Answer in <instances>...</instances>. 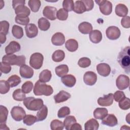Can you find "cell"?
<instances>
[{"label": "cell", "mask_w": 130, "mask_h": 130, "mask_svg": "<svg viewBox=\"0 0 130 130\" xmlns=\"http://www.w3.org/2000/svg\"><path fill=\"white\" fill-rule=\"evenodd\" d=\"M28 5L33 12H37L39 10L41 3L39 0H29L28 2Z\"/></svg>", "instance_id": "obj_38"}, {"label": "cell", "mask_w": 130, "mask_h": 130, "mask_svg": "<svg viewBox=\"0 0 130 130\" xmlns=\"http://www.w3.org/2000/svg\"><path fill=\"white\" fill-rule=\"evenodd\" d=\"M50 128L52 130H62L64 128L63 123L58 120H53L50 123Z\"/></svg>", "instance_id": "obj_39"}, {"label": "cell", "mask_w": 130, "mask_h": 130, "mask_svg": "<svg viewBox=\"0 0 130 130\" xmlns=\"http://www.w3.org/2000/svg\"><path fill=\"white\" fill-rule=\"evenodd\" d=\"M113 103V94L112 93L104 95L98 100V103L101 106H110Z\"/></svg>", "instance_id": "obj_13"}, {"label": "cell", "mask_w": 130, "mask_h": 130, "mask_svg": "<svg viewBox=\"0 0 130 130\" xmlns=\"http://www.w3.org/2000/svg\"><path fill=\"white\" fill-rule=\"evenodd\" d=\"M125 97L124 93L120 90L116 91L113 94V99L117 102H119V101H121Z\"/></svg>", "instance_id": "obj_52"}, {"label": "cell", "mask_w": 130, "mask_h": 130, "mask_svg": "<svg viewBox=\"0 0 130 130\" xmlns=\"http://www.w3.org/2000/svg\"><path fill=\"white\" fill-rule=\"evenodd\" d=\"M12 34L15 38L20 39L23 36V28L20 26L14 25L12 29Z\"/></svg>", "instance_id": "obj_34"}, {"label": "cell", "mask_w": 130, "mask_h": 130, "mask_svg": "<svg viewBox=\"0 0 130 130\" xmlns=\"http://www.w3.org/2000/svg\"><path fill=\"white\" fill-rule=\"evenodd\" d=\"M89 38L90 41L94 44L100 43L102 39V32L97 29L92 30L89 34Z\"/></svg>", "instance_id": "obj_22"}, {"label": "cell", "mask_w": 130, "mask_h": 130, "mask_svg": "<svg viewBox=\"0 0 130 130\" xmlns=\"http://www.w3.org/2000/svg\"><path fill=\"white\" fill-rule=\"evenodd\" d=\"M48 115V108L46 105H43L42 108L38 110L37 113L36 117L38 121H43L45 120Z\"/></svg>", "instance_id": "obj_28"}, {"label": "cell", "mask_w": 130, "mask_h": 130, "mask_svg": "<svg viewBox=\"0 0 130 130\" xmlns=\"http://www.w3.org/2000/svg\"><path fill=\"white\" fill-rule=\"evenodd\" d=\"M52 77L51 72L48 70H43L39 75V80L43 83L49 82Z\"/></svg>", "instance_id": "obj_31"}, {"label": "cell", "mask_w": 130, "mask_h": 130, "mask_svg": "<svg viewBox=\"0 0 130 130\" xmlns=\"http://www.w3.org/2000/svg\"><path fill=\"white\" fill-rule=\"evenodd\" d=\"M99 127V123L94 118H91L87 120L84 124V129L85 130H96Z\"/></svg>", "instance_id": "obj_25"}, {"label": "cell", "mask_w": 130, "mask_h": 130, "mask_svg": "<svg viewBox=\"0 0 130 130\" xmlns=\"http://www.w3.org/2000/svg\"><path fill=\"white\" fill-rule=\"evenodd\" d=\"M96 71L100 75L103 77H107L110 74L111 68L107 63H101L96 66Z\"/></svg>", "instance_id": "obj_14"}, {"label": "cell", "mask_w": 130, "mask_h": 130, "mask_svg": "<svg viewBox=\"0 0 130 130\" xmlns=\"http://www.w3.org/2000/svg\"><path fill=\"white\" fill-rule=\"evenodd\" d=\"M15 21L17 24L22 25H27L29 24V18L28 16L16 15L15 18Z\"/></svg>", "instance_id": "obj_42"}, {"label": "cell", "mask_w": 130, "mask_h": 130, "mask_svg": "<svg viewBox=\"0 0 130 130\" xmlns=\"http://www.w3.org/2000/svg\"><path fill=\"white\" fill-rule=\"evenodd\" d=\"M68 17V12L63 8L59 9L56 13V18L61 21H64Z\"/></svg>", "instance_id": "obj_43"}, {"label": "cell", "mask_w": 130, "mask_h": 130, "mask_svg": "<svg viewBox=\"0 0 130 130\" xmlns=\"http://www.w3.org/2000/svg\"><path fill=\"white\" fill-rule=\"evenodd\" d=\"M71 96V95L69 92L64 90H61L54 96V99L55 103H60L67 101Z\"/></svg>", "instance_id": "obj_20"}, {"label": "cell", "mask_w": 130, "mask_h": 130, "mask_svg": "<svg viewBox=\"0 0 130 130\" xmlns=\"http://www.w3.org/2000/svg\"><path fill=\"white\" fill-rule=\"evenodd\" d=\"M37 121V117L32 115H26L23 118V123L28 126H30Z\"/></svg>", "instance_id": "obj_41"}, {"label": "cell", "mask_w": 130, "mask_h": 130, "mask_svg": "<svg viewBox=\"0 0 130 130\" xmlns=\"http://www.w3.org/2000/svg\"><path fill=\"white\" fill-rule=\"evenodd\" d=\"M8 115L7 108L3 106H0V123H6Z\"/></svg>", "instance_id": "obj_40"}, {"label": "cell", "mask_w": 130, "mask_h": 130, "mask_svg": "<svg viewBox=\"0 0 130 130\" xmlns=\"http://www.w3.org/2000/svg\"><path fill=\"white\" fill-rule=\"evenodd\" d=\"M10 24L9 23L5 20L0 22V33L7 35L9 32Z\"/></svg>", "instance_id": "obj_46"}, {"label": "cell", "mask_w": 130, "mask_h": 130, "mask_svg": "<svg viewBox=\"0 0 130 130\" xmlns=\"http://www.w3.org/2000/svg\"><path fill=\"white\" fill-rule=\"evenodd\" d=\"M55 71L57 76L62 77L67 74L69 72V68L66 64H60L55 68Z\"/></svg>", "instance_id": "obj_29"}, {"label": "cell", "mask_w": 130, "mask_h": 130, "mask_svg": "<svg viewBox=\"0 0 130 130\" xmlns=\"http://www.w3.org/2000/svg\"><path fill=\"white\" fill-rule=\"evenodd\" d=\"M65 42L64 35L60 32H56L51 38V43L55 46H61Z\"/></svg>", "instance_id": "obj_18"}, {"label": "cell", "mask_w": 130, "mask_h": 130, "mask_svg": "<svg viewBox=\"0 0 130 130\" xmlns=\"http://www.w3.org/2000/svg\"><path fill=\"white\" fill-rule=\"evenodd\" d=\"M65 57V53L63 50H57L52 55V59L54 62H60Z\"/></svg>", "instance_id": "obj_33"}, {"label": "cell", "mask_w": 130, "mask_h": 130, "mask_svg": "<svg viewBox=\"0 0 130 130\" xmlns=\"http://www.w3.org/2000/svg\"><path fill=\"white\" fill-rule=\"evenodd\" d=\"M91 64V60L88 57H82L79 59L78 62V66L83 68H85L88 67Z\"/></svg>", "instance_id": "obj_47"}, {"label": "cell", "mask_w": 130, "mask_h": 130, "mask_svg": "<svg viewBox=\"0 0 130 130\" xmlns=\"http://www.w3.org/2000/svg\"><path fill=\"white\" fill-rule=\"evenodd\" d=\"M121 25L126 28H128L130 27V17L128 16L124 17L121 20Z\"/></svg>", "instance_id": "obj_53"}, {"label": "cell", "mask_w": 130, "mask_h": 130, "mask_svg": "<svg viewBox=\"0 0 130 130\" xmlns=\"http://www.w3.org/2000/svg\"><path fill=\"white\" fill-rule=\"evenodd\" d=\"M25 0H14L12 1V6L16 15L28 16L30 15V11L25 6Z\"/></svg>", "instance_id": "obj_5"}, {"label": "cell", "mask_w": 130, "mask_h": 130, "mask_svg": "<svg viewBox=\"0 0 130 130\" xmlns=\"http://www.w3.org/2000/svg\"><path fill=\"white\" fill-rule=\"evenodd\" d=\"M108 110L105 108H97L93 112V116L95 118L98 119H103L107 114Z\"/></svg>", "instance_id": "obj_27"}, {"label": "cell", "mask_w": 130, "mask_h": 130, "mask_svg": "<svg viewBox=\"0 0 130 130\" xmlns=\"http://www.w3.org/2000/svg\"><path fill=\"white\" fill-rule=\"evenodd\" d=\"M19 74L23 78H31L34 75V70L29 66L24 64L20 67Z\"/></svg>", "instance_id": "obj_15"}, {"label": "cell", "mask_w": 130, "mask_h": 130, "mask_svg": "<svg viewBox=\"0 0 130 130\" xmlns=\"http://www.w3.org/2000/svg\"><path fill=\"white\" fill-rule=\"evenodd\" d=\"M130 47L126 46L119 52L117 60L124 71L129 74L130 72Z\"/></svg>", "instance_id": "obj_1"}, {"label": "cell", "mask_w": 130, "mask_h": 130, "mask_svg": "<svg viewBox=\"0 0 130 130\" xmlns=\"http://www.w3.org/2000/svg\"><path fill=\"white\" fill-rule=\"evenodd\" d=\"M74 6V1L73 0H64L62 3L63 9L67 11H72L73 10Z\"/></svg>", "instance_id": "obj_49"}, {"label": "cell", "mask_w": 130, "mask_h": 130, "mask_svg": "<svg viewBox=\"0 0 130 130\" xmlns=\"http://www.w3.org/2000/svg\"><path fill=\"white\" fill-rule=\"evenodd\" d=\"M83 3L84 4L86 11L91 10L94 7V2L92 0H82Z\"/></svg>", "instance_id": "obj_54"}, {"label": "cell", "mask_w": 130, "mask_h": 130, "mask_svg": "<svg viewBox=\"0 0 130 130\" xmlns=\"http://www.w3.org/2000/svg\"><path fill=\"white\" fill-rule=\"evenodd\" d=\"M119 107L123 110H126L130 108V100L129 98L125 97L121 101L119 102Z\"/></svg>", "instance_id": "obj_45"}, {"label": "cell", "mask_w": 130, "mask_h": 130, "mask_svg": "<svg viewBox=\"0 0 130 130\" xmlns=\"http://www.w3.org/2000/svg\"><path fill=\"white\" fill-rule=\"evenodd\" d=\"M43 55L39 52H36L31 55L29 59V64L34 69H40L43 63Z\"/></svg>", "instance_id": "obj_6"}, {"label": "cell", "mask_w": 130, "mask_h": 130, "mask_svg": "<svg viewBox=\"0 0 130 130\" xmlns=\"http://www.w3.org/2000/svg\"><path fill=\"white\" fill-rule=\"evenodd\" d=\"M82 127L81 126V125L77 122H76L75 123H74L71 127L70 130H77V129H80V130H82Z\"/></svg>", "instance_id": "obj_55"}, {"label": "cell", "mask_w": 130, "mask_h": 130, "mask_svg": "<svg viewBox=\"0 0 130 130\" xmlns=\"http://www.w3.org/2000/svg\"><path fill=\"white\" fill-rule=\"evenodd\" d=\"M78 29L83 34H88L92 30V26L88 22H82L79 24Z\"/></svg>", "instance_id": "obj_23"}, {"label": "cell", "mask_w": 130, "mask_h": 130, "mask_svg": "<svg viewBox=\"0 0 130 130\" xmlns=\"http://www.w3.org/2000/svg\"><path fill=\"white\" fill-rule=\"evenodd\" d=\"M61 80L62 83L68 87H73L76 82L75 77L72 75H66L61 77Z\"/></svg>", "instance_id": "obj_21"}, {"label": "cell", "mask_w": 130, "mask_h": 130, "mask_svg": "<svg viewBox=\"0 0 130 130\" xmlns=\"http://www.w3.org/2000/svg\"><path fill=\"white\" fill-rule=\"evenodd\" d=\"M25 30L26 36L29 38H34L38 35V29L34 23H29L26 25Z\"/></svg>", "instance_id": "obj_17"}, {"label": "cell", "mask_w": 130, "mask_h": 130, "mask_svg": "<svg viewBox=\"0 0 130 130\" xmlns=\"http://www.w3.org/2000/svg\"><path fill=\"white\" fill-rule=\"evenodd\" d=\"M23 103L28 110L34 111L39 110L44 105V102L42 99H36L32 96L25 98Z\"/></svg>", "instance_id": "obj_4"}, {"label": "cell", "mask_w": 130, "mask_h": 130, "mask_svg": "<svg viewBox=\"0 0 130 130\" xmlns=\"http://www.w3.org/2000/svg\"><path fill=\"white\" fill-rule=\"evenodd\" d=\"M33 91L35 95L49 96L53 93V89L50 85L38 80L35 84Z\"/></svg>", "instance_id": "obj_2"}, {"label": "cell", "mask_w": 130, "mask_h": 130, "mask_svg": "<svg viewBox=\"0 0 130 130\" xmlns=\"http://www.w3.org/2000/svg\"><path fill=\"white\" fill-rule=\"evenodd\" d=\"M39 28L40 30L43 31H46L49 29L50 27V22L45 18L41 17L40 18L38 22Z\"/></svg>", "instance_id": "obj_32"}, {"label": "cell", "mask_w": 130, "mask_h": 130, "mask_svg": "<svg viewBox=\"0 0 130 130\" xmlns=\"http://www.w3.org/2000/svg\"><path fill=\"white\" fill-rule=\"evenodd\" d=\"M95 2L99 6L101 12L105 15H110L112 11V4L111 2L107 0L95 1Z\"/></svg>", "instance_id": "obj_7"}, {"label": "cell", "mask_w": 130, "mask_h": 130, "mask_svg": "<svg viewBox=\"0 0 130 130\" xmlns=\"http://www.w3.org/2000/svg\"><path fill=\"white\" fill-rule=\"evenodd\" d=\"M106 34L109 39L115 40L119 38L121 32L118 27L115 26H110L107 28Z\"/></svg>", "instance_id": "obj_10"}, {"label": "cell", "mask_w": 130, "mask_h": 130, "mask_svg": "<svg viewBox=\"0 0 130 130\" xmlns=\"http://www.w3.org/2000/svg\"><path fill=\"white\" fill-rule=\"evenodd\" d=\"M13 98L15 101H22L26 98V95L21 89L18 88L14 91L13 93Z\"/></svg>", "instance_id": "obj_36"}, {"label": "cell", "mask_w": 130, "mask_h": 130, "mask_svg": "<svg viewBox=\"0 0 130 130\" xmlns=\"http://www.w3.org/2000/svg\"><path fill=\"white\" fill-rule=\"evenodd\" d=\"M77 122L76 118L74 116H67L63 121L64 127L67 130H70L71 126Z\"/></svg>", "instance_id": "obj_35"}, {"label": "cell", "mask_w": 130, "mask_h": 130, "mask_svg": "<svg viewBox=\"0 0 130 130\" xmlns=\"http://www.w3.org/2000/svg\"><path fill=\"white\" fill-rule=\"evenodd\" d=\"M102 123L108 126H115L118 124V120L116 117L112 114H107L103 119Z\"/></svg>", "instance_id": "obj_16"}, {"label": "cell", "mask_w": 130, "mask_h": 130, "mask_svg": "<svg viewBox=\"0 0 130 130\" xmlns=\"http://www.w3.org/2000/svg\"><path fill=\"white\" fill-rule=\"evenodd\" d=\"M65 46L68 51L70 52H74L78 48V43L76 40L70 39L66 41Z\"/></svg>", "instance_id": "obj_26"}, {"label": "cell", "mask_w": 130, "mask_h": 130, "mask_svg": "<svg viewBox=\"0 0 130 130\" xmlns=\"http://www.w3.org/2000/svg\"><path fill=\"white\" fill-rule=\"evenodd\" d=\"M57 11L56 8L52 6H46L43 10V14L47 19L50 20H54L56 18Z\"/></svg>", "instance_id": "obj_11"}, {"label": "cell", "mask_w": 130, "mask_h": 130, "mask_svg": "<svg viewBox=\"0 0 130 130\" xmlns=\"http://www.w3.org/2000/svg\"><path fill=\"white\" fill-rule=\"evenodd\" d=\"M10 86L7 81H0V93L1 94H6L10 90Z\"/></svg>", "instance_id": "obj_44"}, {"label": "cell", "mask_w": 130, "mask_h": 130, "mask_svg": "<svg viewBox=\"0 0 130 130\" xmlns=\"http://www.w3.org/2000/svg\"><path fill=\"white\" fill-rule=\"evenodd\" d=\"M116 85L120 90L125 89L129 85V77L125 75H120L116 79Z\"/></svg>", "instance_id": "obj_9"}, {"label": "cell", "mask_w": 130, "mask_h": 130, "mask_svg": "<svg viewBox=\"0 0 130 130\" xmlns=\"http://www.w3.org/2000/svg\"><path fill=\"white\" fill-rule=\"evenodd\" d=\"M11 115L14 120L19 121L23 119L26 115V113L24 109L20 106H14L11 111Z\"/></svg>", "instance_id": "obj_8"}, {"label": "cell", "mask_w": 130, "mask_h": 130, "mask_svg": "<svg viewBox=\"0 0 130 130\" xmlns=\"http://www.w3.org/2000/svg\"><path fill=\"white\" fill-rule=\"evenodd\" d=\"M126 127H129L128 126H127V125H123V126L122 127H121V129H126Z\"/></svg>", "instance_id": "obj_58"}, {"label": "cell", "mask_w": 130, "mask_h": 130, "mask_svg": "<svg viewBox=\"0 0 130 130\" xmlns=\"http://www.w3.org/2000/svg\"><path fill=\"white\" fill-rule=\"evenodd\" d=\"M0 70L2 73L4 74H8L11 71V65L7 63L2 61L0 64Z\"/></svg>", "instance_id": "obj_51"}, {"label": "cell", "mask_w": 130, "mask_h": 130, "mask_svg": "<svg viewBox=\"0 0 130 130\" xmlns=\"http://www.w3.org/2000/svg\"><path fill=\"white\" fill-rule=\"evenodd\" d=\"M10 87H14L17 86L21 82L20 78L16 75H13L11 76L7 80Z\"/></svg>", "instance_id": "obj_37"}, {"label": "cell", "mask_w": 130, "mask_h": 130, "mask_svg": "<svg viewBox=\"0 0 130 130\" xmlns=\"http://www.w3.org/2000/svg\"><path fill=\"white\" fill-rule=\"evenodd\" d=\"M1 127H0V129L1 130L2 129H9V127L7 126V125L6 124V123H1Z\"/></svg>", "instance_id": "obj_57"}, {"label": "cell", "mask_w": 130, "mask_h": 130, "mask_svg": "<svg viewBox=\"0 0 130 130\" xmlns=\"http://www.w3.org/2000/svg\"><path fill=\"white\" fill-rule=\"evenodd\" d=\"M33 86L34 85L32 82L30 81H27L22 84L21 89L25 93H28L31 91Z\"/></svg>", "instance_id": "obj_48"}, {"label": "cell", "mask_w": 130, "mask_h": 130, "mask_svg": "<svg viewBox=\"0 0 130 130\" xmlns=\"http://www.w3.org/2000/svg\"><path fill=\"white\" fill-rule=\"evenodd\" d=\"M70 113V109L68 107H62L59 109L57 113V116L59 118H63L69 115Z\"/></svg>", "instance_id": "obj_50"}, {"label": "cell", "mask_w": 130, "mask_h": 130, "mask_svg": "<svg viewBox=\"0 0 130 130\" xmlns=\"http://www.w3.org/2000/svg\"><path fill=\"white\" fill-rule=\"evenodd\" d=\"M73 11L77 14H82L86 11L85 6L82 1H77L75 2Z\"/></svg>", "instance_id": "obj_30"}, {"label": "cell", "mask_w": 130, "mask_h": 130, "mask_svg": "<svg viewBox=\"0 0 130 130\" xmlns=\"http://www.w3.org/2000/svg\"><path fill=\"white\" fill-rule=\"evenodd\" d=\"M21 48L20 44L16 41H11L5 47V52L7 54H12L20 51Z\"/></svg>", "instance_id": "obj_19"}, {"label": "cell", "mask_w": 130, "mask_h": 130, "mask_svg": "<svg viewBox=\"0 0 130 130\" xmlns=\"http://www.w3.org/2000/svg\"><path fill=\"white\" fill-rule=\"evenodd\" d=\"M26 58L24 55H16L13 54H6L2 58V61L12 66L21 67L25 64Z\"/></svg>", "instance_id": "obj_3"}, {"label": "cell", "mask_w": 130, "mask_h": 130, "mask_svg": "<svg viewBox=\"0 0 130 130\" xmlns=\"http://www.w3.org/2000/svg\"><path fill=\"white\" fill-rule=\"evenodd\" d=\"M115 13L119 17H125L128 14L127 7L123 4H119L115 7Z\"/></svg>", "instance_id": "obj_24"}, {"label": "cell", "mask_w": 130, "mask_h": 130, "mask_svg": "<svg viewBox=\"0 0 130 130\" xmlns=\"http://www.w3.org/2000/svg\"><path fill=\"white\" fill-rule=\"evenodd\" d=\"M6 35L0 33V43L1 44H3V43H4L6 41Z\"/></svg>", "instance_id": "obj_56"}, {"label": "cell", "mask_w": 130, "mask_h": 130, "mask_svg": "<svg viewBox=\"0 0 130 130\" xmlns=\"http://www.w3.org/2000/svg\"><path fill=\"white\" fill-rule=\"evenodd\" d=\"M83 81L87 85H93L97 81V75L93 72H86L84 74Z\"/></svg>", "instance_id": "obj_12"}]
</instances>
